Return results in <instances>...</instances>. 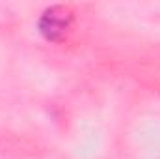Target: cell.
Returning a JSON list of instances; mask_svg holds the SVG:
<instances>
[{"instance_id":"1","label":"cell","mask_w":160,"mask_h":159,"mask_svg":"<svg viewBox=\"0 0 160 159\" xmlns=\"http://www.w3.org/2000/svg\"><path fill=\"white\" fill-rule=\"evenodd\" d=\"M71 11L63 6L48 8L39 19V32L48 41H60L71 26Z\"/></svg>"}]
</instances>
